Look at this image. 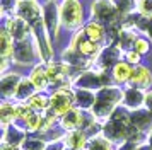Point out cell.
Masks as SVG:
<instances>
[{
  "instance_id": "6da1fadb",
  "label": "cell",
  "mask_w": 152,
  "mask_h": 150,
  "mask_svg": "<svg viewBox=\"0 0 152 150\" xmlns=\"http://www.w3.org/2000/svg\"><path fill=\"white\" fill-rule=\"evenodd\" d=\"M125 90H121L116 85H106V87L99 89L96 94V102L92 106L94 116L97 118H108L113 113V109L118 102H123Z\"/></svg>"
},
{
  "instance_id": "7a4b0ae2",
  "label": "cell",
  "mask_w": 152,
  "mask_h": 150,
  "mask_svg": "<svg viewBox=\"0 0 152 150\" xmlns=\"http://www.w3.org/2000/svg\"><path fill=\"white\" fill-rule=\"evenodd\" d=\"M60 19L62 27L77 33L84 27V9L79 0H62L60 4Z\"/></svg>"
},
{
  "instance_id": "3957f363",
  "label": "cell",
  "mask_w": 152,
  "mask_h": 150,
  "mask_svg": "<svg viewBox=\"0 0 152 150\" xmlns=\"http://www.w3.org/2000/svg\"><path fill=\"white\" fill-rule=\"evenodd\" d=\"M91 17L104 26H111L115 22H121V15L115 7L113 0H94L91 4Z\"/></svg>"
},
{
  "instance_id": "277c9868",
  "label": "cell",
  "mask_w": 152,
  "mask_h": 150,
  "mask_svg": "<svg viewBox=\"0 0 152 150\" xmlns=\"http://www.w3.org/2000/svg\"><path fill=\"white\" fill-rule=\"evenodd\" d=\"M38 58H39V53H38V48H36L33 34L29 36L28 39L15 41L14 53H12V61L14 63L21 65V67H28V65H33L34 60H38Z\"/></svg>"
},
{
  "instance_id": "5b68a950",
  "label": "cell",
  "mask_w": 152,
  "mask_h": 150,
  "mask_svg": "<svg viewBox=\"0 0 152 150\" xmlns=\"http://www.w3.org/2000/svg\"><path fill=\"white\" fill-rule=\"evenodd\" d=\"M75 104V92L72 89H56L50 95V113L55 114L56 118L67 114Z\"/></svg>"
},
{
  "instance_id": "8992f818",
  "label": "cell",
  "mask_w": 152,
  "mask_h": 150,
  "mask_svg": "<svg viewBox=\"0 0 152 150\" xmlns=\"http://www.w3.org/2000/svg\"><path fill=\"white\" fill-rule=\"evenodd\" d=\"M69 48L77 50L80 55H84V56H87V58H91V60H94V61L97 60L99 53L103 51V44H99L96 41L89 39V38L86 36V33H84V29H79V31L74 34V38L70 41Z\"/></svg>"
},
{
  "instance_id": "52a82bcc",
  "label": "cell",
  "mask_w": 152,
  "mask_h": 150,
  "mask_svg": "<svg viewBox=\"0 0 152 150\" xmlns=\"http://www.w3.org/2000/svg\"><path fill=\"white\" fill-rule=\"evenodd\" d=\"M43 19H45V26L48 31L51 41L58 38L60 27H62V19H60V5L51 0H45L43 2Z\"/></svg>"
},
{
  "instance_id": "ba28073f",
  "label": "cell",
  "mask_w": 152,
  "mask_h": 150,
  "mask_svg": "<svg viewBox=\"0 0 152 150\" xmlns=\"http://www.w3.org/2000/svg\"><path fill=\"white\" fill-rule=\"evenodd\" d=\"M5 29L9 31V34L14 38V41H22L28 39L33 34V27L28 20H24L19 15H9L5 17Z\"/></svg>"
},
{
  "instance_id": "9c48e42d",
  "label": "cell",
  "mask_w": 152,
  "mask_h": 150,
  "mask_svg": "<svg viewBox=\"0 0 152 150\" xmlns=\"http://www.w3.org/2000/svg\"><path fill=\"white\" fill-rule=\"evenodd\" d=\"M15 15L28 20L33 27L36 22L43 19V5L38 4V0H21L17 5V10H15Z\"/></svg>"
},
{
  "instance_id": "30bf717a",
  "label": "cell",
  "mask_w": 152,
  "mask_h": 150,
  "mask_svg": "<svg viewBox=\"0 0 152 150\" xmlns=\"http://www.w3.org/2000/svg\"><path fill=\"white\" fill-rule=\"evenodd\" d=\"M120 56H121V50L116 44H110V46L103 48V51L99 53V56H97V60H96L99 70H108L110 67L113 68L118 61H121Z\"/></svg>"
},
{
  "instance_id": "8fae6325",
  "label": "cell",
  "mask_w": 152,
  "mask_h": 150,
  "mask_svg": "<svg viewBox=\"0 0 152 150\" xmlns=\"http://www.w3.org/2000/svg\"><path fill=\"white\" fill-rule=\"evenodd\" d=\"M128 84H130V87L145 90V89H149L152 85V72L144 65H135Z\"/></svg>"
},
{
  "instance_id": "7c38bea8",
  "label": "cell",
  "mask_w": 152,
  "mask_h": 150,
  "mask_svg": "<svg viewBox=\"0 0 152 150\" xmlns=\"http://www.w3.org/2000/svg\"><path fill=\"white\" fill-rule=\"evenodd\" d=\"M22 82V77L19 74H14V72H10V74H4V77H2V94H4V97L5 99H12V97H15V94H17V89H19V85H21Z\"/></svg>"
},
{
  "instance_id": "4fadbf2b",
  "label": "cell",
  "mask_w": 152,
  "mask_h": 150,
  "mask_svg": "<svg viewBox=\"0 0 152 150\" xmlns=\"http://www.w3.org/2000/svg\"><path fill=\"white\" fill-rule=\"evenodd\" d=\"M82 29H84V33H86V36H87L89 39L96 41V43H99V44H103L104 41H106V26L101 24V22L91 19L89 22L84 24Z\"/></svg>"
},
{
  "instance_id": "5bb4252c",
  "label": "cell",
  "mask_w": 152,
  "mask_h": 150,
  "mask_svg": "<svg viewBox=\"0 0 152 150\" xmlns=\"http://www.w3.org/2000/svg\"><path fill=\"white\" fill-rule=\"evenodd\" d=\"M29 80L34 84V87L38 90H45V89L50 85V77H48V70H46V65H34L31 74H29Z\"/></svg>"
},
{
  "instance_id": "9a60e30c",
  "label": "cell",
  "mask_w": 152,
  "mask_h": 150,
  "mask_svg": "<svg viewBox=\"0 0 152 150\" xmlns=\"http://www.w3.org/2000/svg\"><path fill=\"white\" fill-rule=\"evenodd\" d=\"M132 72H133V67L126 60H121L111 68V77L118 84H126L132 79Z\"/></svg>"
},
{
  "instance_id": "2e32d148",
  "label": "cell",
  "mask_w": 152,
  "mask_h": 150,
  "mask_svg": "<svg viewBox=\"0 0 152 150\" xmlns=\"http://www.w3.org/2000/svg\"><path fill=\"white\" fill-rule=\"evenodd\" d=\"M60 121H62L63 128H67L69 131H72V130H79L80 126H82V123H84V113L80 111V109L72 108L67 114L62 116Z\"/></svg>"
},
{
  "instance_id": "e0dca14e",
  "label": "cell",
  "mask_w": 152,
  "mask_h": 150,
  "mask_svg": "<svg viewBox=\"0 0 152 150\" xmlns=\"http://www.w3.org/2000/svg\"><path fill=\"white\" fill-rule=\"evenodd\" d=\"M144 102H145V94H142V90H140V89L130 87V89H126V90H125V95H123L125 108L138 109Z\"/></svg>"
},
{
  "instance_id": "ac0fdd59",
  "label": "cell",
  "mask_w": 152,
  "mask_h": 150,
  "mask_svg": "<svg viewBox=\"0 0 152 150\" xmlns=\"http://www.w3.org/2000/svg\"><path fill=\"white\" fill-rule=\"evenodd\" d=\"M0 51H2V58H12V53H14V44L15 41L14 38L9 34V31L4 27L2 29V33H0Z\"/></svg>"
},
{
  "instance_id": "d6986e66",
  "label": "cell",
  "mask_w": 152,
  "mask_h": 150,
  "mask_svg": "<svg viewBox=\"0 0 152 150\" xmlns=\"http://www.w3.org/2000/svg\"><path fill=\"white\" fill-rule=\"evenodd\" d=\"M65 145L72 150H82V147L86 145V135L79 130H72L65 136Z\"/></svg>"
},
{
  "instance_id": "ffe728a7",
  "label": "cell",
  "mask_w": 152,
  "mask_h": 150,
  "mask_svg": "<svg viewBox=\"0 0 152 150\" xmlns=\"http://www.w3.org/2000/svg\"><path fill=\"white\" fill-rule=\"evenodd\" d=\"M26 102L34 111H48L50 109V97L45 94H39V92H36L34 95H31Z\"/></svg>"
},
{
  "instance_id": "44dd1931",
  "label": "cell",
  "mask_w": 152,
  "mask_h": 150,
  "mask_svg": "<svg viewBox=\"0 0 152 150\" xmlns=\"http://www.w3.org/2000/svg\"><path fill=\"white\" fill-rule=\"evenodd\" d=\"M113 4L118 9L121 19L133 12H137V0H113Z\"/></svg>"
},
{
  "instance_id": "7402d4cb",
  "label": "cell",
  "mask_w": 152,
  "mask_h": 150,
  "mask_svg": "<svg viewBox=\"0 0 152 150\" xmlns=\"http://www.w3.org/2000/svg\"><path fill=\"white\" fill-rule=\"evenodd\" d=\"M14 119H17V116H15V104H10L9 99H5L2 102V123H4V126H9Z\"/></svg>"
},
{
  "instance_id": "603a6c76",
  "label": "cell",
  "mask_w": 152,
  "mask_h": 150,
  "mask_svg": "<svg viewBox=\"0 0 152 150\" xmlns=\"http://www.w3.org/2000/svg\"><path fill=\"white\" fill-rule=\"evenodd\" d=\"M87 150H113L111 142L104 136H92L87 143Z\"/></svg>"
},
{
  "instance_id": "cb8c5ba5",
  "label": "cell",
  "mask_w": 152,
  "mask_h": 150,
  "mask_svg": "<svg viewBox=\"0 0 152 150\" xmlns=\"http://www.w3.org/2000/svg\"><path fill=\"white\" fill-rule=\"evenodd\" d=\"M21 0H0V9H2V15L9 17V15H15L17 5Z\"/></svg>"
},
{
  "instance_id": "d4e9b609",
  "label": "cell",
  "mask_w": 152,
  "mask_h": 150,
  "mask_svg": "<svg viewBox=\"0 0 152 150\" xmlns=\"http://www.w3.org/2000/svg\"><path fill=\"white\" fill-rule=\"evenodd\" d=\"M26 128L29 131H36V130H41V125H43V116L38 114V111H34L33 114L29 116L28 119H26Z\"/></svg>"
},
{
  "instance_id": "484cf974",
  "label": "cell",
  "mask_w": 152,
  "mask_h": 150,
  "mask_svg": "<svg viewBox=\"0 0 152 150\" xmlns=\"http://www.w3.org/2000/svg\"><path fill=\"white\" fill-rule=\"evenodd\" d=\"M133 50H135V51H138V53L144 56V55H147L149 51H151V41L147 39V38L138 36L137 41H135V44H133Z\"/></svg>"
},
{
  "instance_id": "4316f807",
  "label": "cell",
  "mask_w": 152,
  "mask_h": 150,
  "mask_svg": "<svg viewBox=\"0 0 152 150\" xmlns=\"http://www.w3.org/2000/svg\"><path fill=\"white\" fill-rule=\"evenodd\" d=\"M137 12L152 17V0H137Z\"/></svg>"
},
{
  "instance_id": "83f0119b",
  "label": "cell",
  "mask_w": 152,
  "mask_h": 150,
  "mask_svg": "<svg viewBox=\"0 0 152 150\" xmlns=\"http://www.w3.org/2000/svg\"><path fill=\"white\" fill-rule=\"evenodd\" d=\"M125 60L128 61L130 65H140L142 55L138 51H135V50H128V51H125Z\"/></svg>"
},
{
  "instance_id": "f1b7e54d",
  "label": "cell",
  "mask_w": 152,
  "mask_h": 150,
  "mask_svg": "<svg viewBox=\"0 0 152 150\" xmlns=\"http://www.w3.org/2000/svg\"><path fill=\"white\" fill-rule=\"evenodd\" d=\"M145 109H149V111H152V90H149L147 94H145V102H144Z\"/></svg>"
},
{
  "instance_id": "f546056e",
  "label": "cell",
  "mask_w": 152,
  "mask_h": 150,
  "mask_svg": "<svg viewBox=\"0 0 152 150\" xmlns=\"http://www.w3.org/2000/svg\"><path fill=\"white\" fill-rule=\"evenodd\" d=\"M144 34H147V36L151 38V41H152V22H151V24H149V27H147V31H145Z\"/></svg>"
},
{
  "instance_id": "4dcf8cb0",
  "label": "cell",
  "mask_w": 152,
  "mask_h": 150,
  "mask_svg": "<svg viewBox=\"0 0 152 150\" xmlns=\"http://www.w3.org/2000/svg\"><path fill=\"white\" fill-rule=\"evenodd\" d=\"M151 138H152V130H151Z\"/></svg>"
},
{
  "instance_id": "1f68e13d",
  "label": "cell",
  "mask_w": 152,
  "mask_h": 150,
  "mask_svg": "<svg viewBox=\"0 0 152 150\" xmlns=\"http://www.w3.org/2000/svg\"><path fill=\"white\" fill-rule=\"evenodd\" d=\"M51 2H56V0H51Z\"/></svg>"
}]
</instances>
